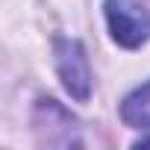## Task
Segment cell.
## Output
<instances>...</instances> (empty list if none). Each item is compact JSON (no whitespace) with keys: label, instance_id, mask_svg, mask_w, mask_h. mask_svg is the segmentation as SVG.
<instances>
[{"label":"cell","instance_id":"obj_1","mask_svg":"<svg viewBox=\"0 0 150 150\" xmlns=\"http://www.w3.org/2000/svg\"><path fill=\"white\" fill-rule=\"evenodd\" d=\"M56 71L74 100H88L91 94V68L86 47L77 38H56Z\"/></svg>","mask_w":150,"mask_h":150},{"label":"cell","instance_id":"obj_2","mask_svg":"<svg viewBox=\"0 0 150 150\" xmlns=\"http://www.w3.org/2000/svg\"><path fill=\"white\" fill-rule=\"evenodd\" d=\"M106 24L112 38L127 50H135L150 38V15L132 0H106Z\"/></svg>","mask_w":150,"mask_h":150},{"label":"cell","instance_id":"obj_3","mask_svg":"<svg viewBox=\"0 0 150 150\" xmlns=\"http://www.w3.org/2000/svg\"><path fill=\"white\" fill-rule=\"evenodd\" d=\"M121 118L132 129H150V83L132 88L121 103Z\"/></svg>","mask_w":150,"mask_h":150},{"label":"cell","instance_id":"obj_4","mask_svg":"<svg viewBox=\"0 0 150 150\" xmlns=\"http://www.w3.org/2000/svg\"><path fill=\"white\" fill-rule=\"evenodd\" d=\"M135 147H150V138H141V141H138Z\"/></svg>","mask_w":150,"mask_h":150}]
</instances>
